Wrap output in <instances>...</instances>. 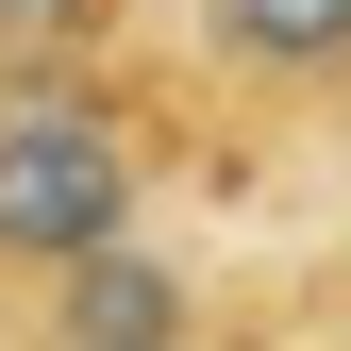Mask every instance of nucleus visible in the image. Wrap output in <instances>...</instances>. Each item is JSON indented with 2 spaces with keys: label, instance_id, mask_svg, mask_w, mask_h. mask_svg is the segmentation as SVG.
Masks as SVG:
<instances>
[{
  "label": "nucleus",
  "instance_id": "f03ea898",
  "mask_svg": "<svg viewBox=\"0 0 351 351\" xmlns=\"http://www.w3.org/2000/svg\"><path fill=\"white\" fill-rule=\"evenodd\" d=\"M34 285H51V335H201V285H184V268H151L134 234L67 251V268H34Z\"/></svg>",
  "mask_w": 351,
  "mask_h": 351
},
{
  "label": "nucleus",
  "instance_id": "7ed1b4c3",
  "mask_svg": "<svg viewBox=\"0 0 351 351\" xmlns=\"http://www.w3.org/2000/svg\"><path fill=\"white\" fill-rule=\"evenodd\" d=\"M217 51L285 67V84H335L351 67V0H217Z\"/></svg>",
  "mask_w": 351,
  "mask_h": 351
},
{
  "label": "nucleus",
  "instance_id": "f257e3e1",
  "mask_svg": "<svg viewBox=\"0 0 351 351\" xmlns=\"http://www.w3.org/2000/svg\"><path fill=\"white\" fill-rule=\"evenodd\" d=\"M101 234H134V134L84 84H0V268H67Z\"/></svg>",
  "mask_w": 351,
  "mask_h": 351
},
{
  "label": "nucleus",
  "instance_id": "20e7f679",
  "mask_svg": "<svg viewBox=\"0 0 351 351\" xmlns=\"http://www.w3.org/2000/svg\"><path fill=\"white\" fill-rule=\"evenodd\" d=\"M67 34H101V0H0V51H67Z\"/></svg>",
  "mask_w": 351,
  "mask_h": 351
}]
</instances>
